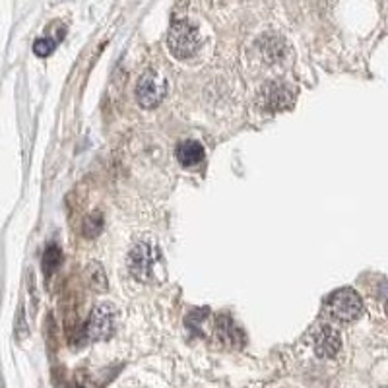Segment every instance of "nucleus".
Here are the masks:
<instances>
[{
	"instance_id": "1",
	"label": "nucleus",
	"mask_w": 388,
	"mask_h": 388,
	"mask_svg": "<svg viewBox=\"0 0 388 388\" xmlns=\"http://www.w3.org/2000/svg\"><path fill=\"white\" fill-rule=\"evenodd\" d=\"M128 270L142 284H155L165 276L160 247L153 241H140L128 255Z\"/></svg>"
},
{
	"instance_id": "2",
	"label": "nucleus",
	"mask_w": 388,
	"mask_h": 388,
	"mask_svg": "<svg viewBox=\"0 0 388 388\" xmlns=\"http://www.w3.org/2000/svg\"><path fill=\"white\" fill-rule=\"evenodd\" d=\"M200 34L196 26H193L188 20H177L173 21V26L167 34V47H169V53L179 58V61H185V58H190V56L196 55V51L200 48Z\"/></svg>"
},
{
	"instance_id": "3",
	"label": "nucleus",
	"mask_w": 388,
	"mask_h": 388,
	"mask_svg": "<svg viewBox=\"0 0 388 388\" xmlns=\"http://www.w3.org/2000/svg\"><path fill=\"white\" fill-rule=\"evenodd\" d=\"M326 312L328 317L336 322H354L361 312H363V301L357 295V291L352 287H344V290H336L326 299Z\"/></svg>"
},
{
	"instance_id": "4",
	"label": "nucleus",
	"mask_w": 388,
	"mask_h": 388,
	"mask_svg": "<svg viewBox=\"0 0 388 388\" xmlns=\"http://www.w3.org/2000/svg\"><path fill=\"white\" fill-rule=\"evenodd\" d=\"M118 311L113 303H99L91 311L90 320L86 325V336L93 342L109 340L117 330Z\"/></svg>"
},
{
	"instance_id": "5",
	"label": "nucleus",
	"mask_w": 388,
	"mask_h": 388,
	"mask_svg": "<svg viewBox=\"0 0 388 388\" xmlns=\"http://www.w3.org/2000/svg\"><path fill=\"white\" fill-rule=\"evenodd\" d=\"M167 80L155 70H146L136 82V101L144 109H153L165 99Z\"/></svg>"
},
{
	"instance_id": "6",
	"label": "nucleus",
	"mask_w": 388,
	"mask_h": 388,
	"mask_svg": "<svg viewBox=\"0 0 388 388\" xmlns=\"http://www.w3.org/2000/svg\"><path fill=\"white\" fill-rule=\"evenodd\" d=\"M255 53L258 61L266 66H284L291 56L290 45L285 43L284 37L276 34L262 35L255 43Z\"/></svg>"
},
{
	"instance_id": "7",
	"label": "nucleus",
	"mask_w": 388,
	"mask_h": 388,
	"mask_svg": "<svg viewBox=\"0 0 388 388\" xmlns=\"http://www.w3.org/2000/svg\"><path fill=\"white\" fill-rule=\"evenodd\" d=\"M295 101V90L290 83L266 82L258 91V103L262 109L270 113L285 111Z\"/></svg>"
},
{
	"instance_id": "8",
	"label": "nucleus",
	"mask_w": 388,
	"mask_h": 388,
	"mask_svg": "<svg viewBox=\"0 0 388 388\" xmlns=\"http://www.w3.org/2000/svg\"><path fill=\"white\" fill-rule=\"evenodd\" d=\"M312 346H315V354L322 357V359H330L334 355H338L340 347H342V338L340 332L332 326H320L319 332L312 338Z\"/></svg>"
},
{
	"instance_id": "9",
	"label": "nucleus",
	"mask_w": 388,
	"mask_h": 388,
	"mask_svg": "<svg viewBox=\"0 0 388 388\" xmlns=\"http://www.w3.org/2000/svg\"><path fill=\"white\" fill-rule=\"evenodd\" d=\"M215 338L220 340L222 344L229 347H241L242 346V332L239 330V326L229 319V317H220L215 320Z\"/></svg>"
},
{
	"instance_id": "10",
	"label": "nucleus",
	"mask_w": 388,
	"mask_h": 388,
	"mask_svg": "<svg viewBox=\"0 0 388 388\" xmlns=\"http://www.w3.org/2000/svg\"><path fill=\"white\" fill-rule=\"evenodd\" d=\"M177 160L180 165L196 167L204 161V148L196 140H187L177 146Z\"/></svg>"
},
{
	"instance_id": "11",
	"label": "nucleus",
	"mask_w": 388,
	"mask_h": 388,
	"mask_svg": "<svg viewBox=\"0 0 388 388\" xmlns=\"http://www.w3.org/2000/svg\"><path fill=\"white\" fill-rule=\"evenodd\" d=\"M86 276H88V284H90L91 290L99 291V293H103L107 291V276H105L103 268L99 266L97 262L90 264L88 266V272H86Z\"/></svg>"
},
{
	"instance_id": "12",
	"label": "nucleus",
	"mask_w": 388,
	"mask_h": 388,
	"mask_svg": "<svg viewBox=\"0 0 388 388\" xmlns=\"http://www.w3.org/2000/svg\"><path fill=\"white\" fill-rule=\"evenodd\" d=\"M61 262H63L61 249L56 245H48L47 249H45V255H43V272H45V276H51L61 266Z\"/></svg>"
},
{
	"instance_id": "13",
	"label": "nucleus",
	"mask_w": 388,
	"mask_h": 388,
	"mask_svg": "<svg viewBox=\"0 0 388 388\" xmlns=\"http://www.w3.org/2000/svg\"><path fill=\"white\" fill-rule=\"evenodd\" d=\"M101 228H103V222H101V215L99 214H91L88 215V220L83 222V235L86 237H96L99 235V231H101Z\"/></svg>"
},
{
	"instance_id": "14",
	"label": "nucleus",
	"mask_w": 388,
	"mask_h": 388,
	"mask_svg": "<svg viewBox=\"0 0 388 388\" xmlns=\"http://www.w3.org/2000/svg\"><path fill=\"white\" fill-rule=\"evenodd\" d=\"M56 43L51 39V37H41V39H37V41L34 43V53L37 56H41V58H45V56H48L53 51H55Z\"/></svg>"
},
{
	"instance_id": "15",
	"label": "nucleus",
	"mask_w": 388,
	"mask_h": 388,
	"mask_svg": "<svg viewBox=\"0 0 388 388\" xmlns=\"http://www.w3.org/2000/svg\"><path fill=\"white\" fill-rule=\"evenodd\" d=\"M74 388H80V387H74Z\"/></svg>"
}]
</instances>
